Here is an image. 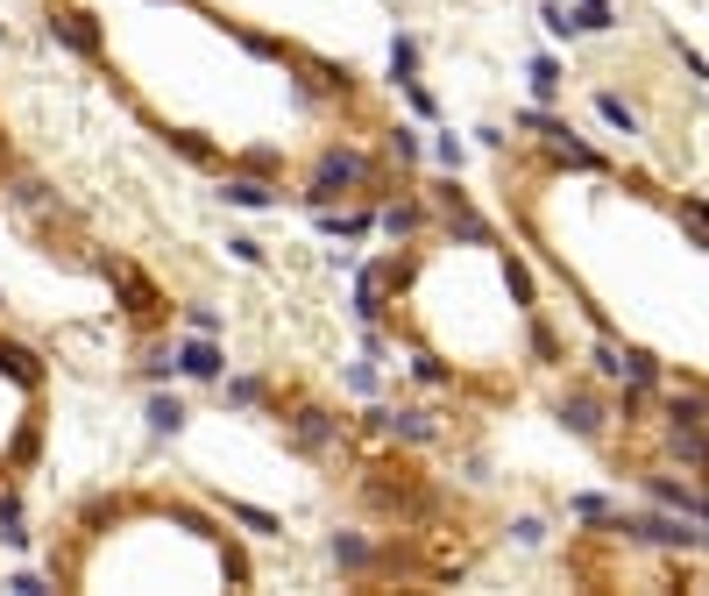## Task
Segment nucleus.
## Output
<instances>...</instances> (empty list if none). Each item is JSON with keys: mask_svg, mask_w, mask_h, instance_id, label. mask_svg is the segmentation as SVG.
<instances>
[{"mask_svg": "<svg viewBox=\"0 0 709 596\" xmlns=\"http://www.w3.org/2000/svg\"><path fill=\"white\" fill-rule=\"evenodd\" d=\"M362 505H370L376 518H383V526H397V533H412V526H426V518H433V505H440V497L426 490V483H418V476L412 469H362Z\"/></svg>", "mask_w": 709, "mask_h": 596, "instance_id": "f257e3e1", "label": "nucleus"}, {"mask_svg": "<svg viewBox=\"0 0 709 596\" xmlns=\"http://www.w3.org/2000/svg\"><path fill=\"white\" fill-rule=\"evenodd\" d=\"M79 263H86L92 277H107L114 292H121V305H128V320H136V326H164L170 313H178V305H170V299H164V292H157V284H149V277H142L128 256H107V248H86Z\"/></svg>", "mask_w": 709, "mask_h": 596, "instance_id": "f03ea898", "label": "nucleus"}, {"mask_svg": "<svg viewBox=\"0 0 709 596\" xmlns=\"http://www.w3.org/2000/svg\"><path fill=\"white\" fill-rule=\"evenodd\" d=\"M277 419H284V440H292L305 461H334V455H348V440H355L348 419H334L327 406H305V398H292Z\"/></svg>", "mask_w": 709, "mask_h": 596, "instance_id": "7ed1b4c3", "label": "nucleus"}, {"mask_svg": "<svg viewBox=\"0 0 709 596\" xmlns=\"http://www.w3.org/2000/svg\"><path fill=\"white\" fill-rule=\"evenodd\" d=\"M355 433L397 440V448H433V440H440V419H433L426 406H383V398H370V412L355 419Z\"/></svg>", "mask_w": 709, "mask_h": 596, "instance_id": "20e7f679", "label": "nucleus"}, {"mask_svg": "<svg viewBox=\"0 0 709 596\" xmlns=\"http://www.w3.org/2000/svg\"><path fill=\"white\" fill-rule=\"evenodd\" d=\"M426 227H433V206H426V192L405 185V192H391V199H376V235H391V242H426Z\"/></svg>", "mask_w": 709, "mask_h": 596, "instance_id": "39448f33", "label": "nucleus"}, {"mask_svg": "<svg viewBox=\"0 0 709 596\" xmlns=\"http://www.w3.org/2000/svg\"><path fill=\"white\" fill-rule=\"evenodd\" d=\"M170 362H178V383H206V391L227 377L220 334H178V341H170Z\"/></svg>", "mask_w": 709, "mask_h": 596, "instance_id": "423d86ee", "label": "nucleus"}, {"mask_svg": "<svg viewBox=\"0 0 709 596\" xmlns=\"http://www.w3.org/2000/svg\"><path fill=\"white\" fill-rule=\"evenodd\" d=\"M43 29H50V43H57V50L86 57V65H100V57H107V36H100V22H92L86 8H50V14H43Z\"/></svg>", "mask_w": 709, "mask_h": 596, "instance_id": "0eeeda50", "label": "nucleus"}, {"mask_svg": "<svg viewBox=\"0 0 709 596\" xmlns=\"http://www.w3.org/2000/svg\"><path fill=\"white\" fill-rule=\"evenodd\" d=\"M327 561L341 568V575H355V583H376V568H383V540H376V533H334V540H327Z\"/></svg>", "mask_w": 709, "mask_h": 596, "instance_id": "6e6552de", "label": "nucleus"}, {"mask_svg": "<svg viewBox=\"0 0 709 596\" xmlns=\"http://www.w3.org/2000/svg\"><path fill=\"white\" fill-rule=\"evenodd\" d=\"M220 206H235V214H277L284 192H277L270 178H248V170L220 164Z\"/></svg>", "mask_w": 709, "mask_h": 596, "instance_id": "1a4fd4ad", "label": "nucleus"}, {"mask_svg": "<svg viewBox=\"0 0 709 596\" xmlns=\"http://www.w3.org/2000/svg\"><path fill=\"white\" fill-rule=\"evenodd\" d=\"M0 377H14L29 398L50 391V362H43V349H29L22 334H0Z\"/></svg>", "mask_w": 709, "mask_h": 596, "instance_id": "9d476101", "label": "nucleus"}, {"mask_svg": "<svg viewBox=\"0 0 709 596\" xmlns=\"http://www.w3.org/2000/svg\"><path fill=\"white\" fill-rule=\"evenodd\" d=\"M313 227H319L327 242H370V235H376V206H370V199H362V206H348V199H341V206H319Z\"/></svg>", "mask_w": 709, "mask_h": 596, "instance_id": "9b49d317", "label": "nucleus"}, {"mask_svg": "<svg viewBox=\"0 0 709 596\" xmlns=\"http://www.w3.org/2000/svg\"><path fill=\"white\" fill-rule=\"evenodd\" d=\"M0 547L8 554H29L36 547V533H29V511H22V483H0Z\"/></svg>", "mask_w": 709, "mask_h": 596, "instance_id": "f8f14e48", "label": "nucleus"}, {"mask_svg": "<svg viewBox=\"0 0 709 596\" xmlns=\"http://www.w3.org/2000/svg\"><path fill=\"white\" fill-rule=\"evenodd\" d=\"M561 427H568V433H582V440H603L610 406H603L597 391H568V398H561Z\"/></svg>", "mask_w": 709, "mask_h": 596, "instance_id": "ddd939ff", "label": "nucleus"}, {"mask_svg": "<svg viewBox=\"0 0 709 596\" xmlns=\"http://www.w3.org/2000/svg\"><path fill=\"white\" fill-rule=\"evenodd\" d=\"M0 199H8L14 214H43V206H57V192L36 178V170H8V178H0Z\"/></svg>", "mask_w": 709, "mask_h": 596, "instance_id": "4468645a", "label": "nucleus"}, {"mask_svg": "<svg viewBox=\"0 0 709 596\" xmlns=\"http://www.w3.org/2000/svg\"><path fill=\"white\" fill-rule=\"evenodd\" d=\"M214 391H220L227 412H263V406L277 398V383H270V377H220Z\"/></svg>", "mask_w": 709, "mask_h": 596, "instance_id": "2eb2a0df", "label": "nucleus"}, {"mask_svg": "<svg viewBox=\"0 0 709 596\" xmlns=\"http://www.w3.org/2000/svg\"><path fill=\"white\" fill-rule=\"evenodd\" d=\"M142 419H149V433L157 440H178L185 427H191V406L178 391H149V406H142Z\"/></svg>", "mask_w": 709, "mask_h": 596, "instance_id": "dca6fc26", "label": "nucleus"}, {"mask_svg": "<svg viewBox=\"0 0 709 596\" xmlns=\"http://www.w3.org/2000/svg\"><path fill=\"white\" fill-rule=\"evenodd\" d=\"M214 505H220L227 526H242V533H248V540H277V533H284V518H277V511H263V505H242V497H214Z\"/></svg>", "mask_w": 709, "mask_h": 596, "instance_id": "f3484780", "label": "nucleus"}, {"mask_svg": "<svg viewBox=\"0 0 709 596\" xmlns=\"http://www.w3.org/2000/svg\"><path fill=\"white\" fill-rule=\"evenodd\" d=\"M383 157H391L397 170H418V164H426V128H418V121H391V128H383Z\"/></svg>", "mask_w": 709, "mask_h": 596, "instance_id": "a211bd4d", "label": "nucleus"}, {"mask_svg": "<svg viewBox=\"0 0 709 596\" xmlns=\"http://www.w3.org/2000/svg\"><path fill=\"white\" fill-rule=\"evenodd\" d=\"M36 461H43V419H22V433H14V448L0 455V476H14V483H22V476L36 469Z\"/></svg>", "mask_w": 709, "mask_h": 596, "instance_id": "6ab92c4d", "label": "nucleus"}, {"mask_svg": "<svg viewBox=\"0 0 709 596\" xmlns=\"http://www.w3.org/2000/svg\"><path fill=\"white\" fill-rule=\"evenodd\" d=\"M164 143L178 149L185 164H199V170H220V164H227V149H220L214 136H199V128H164Z\"/></svg>", "mask_w": 709, "mask_h": 596, "instance_id": "aec40b11", "label": "nucleus"}, {"mask_svg": "<svg viewBox=\"0 0 709 596\" xmlns=\"http://www.w3.org/2000/svg\"><path fill=\"white\" fill-rule=\"evenodd\" d=\"M540 29L553 36V43H574V36H589L582 14H574V0H540Z\"/></svg>", "mask_w": 709, "mask_h": 596, "instance_id": "412c9836", "label": "nucleus"}, {"mask_svg": "<svg viewBox=\"0 0 709 596\" xmlns=\"http://www.w3.org/2000/svg\"><path fill=\"white\" fill-rule=\"evenodd\" d=\"M646 490H653V505H667V511H681V518H696V511H702V490H688V483H674V476H646Z\"/></svg>", "mask_w": 709, "mask_h": 596, "instance_id": "4be33fe9", "label": "nucleus"}, {"mask_svg": "<svg viewBox=\"0 0 709 596\" xmlns=\"http://www.w3.org/2000/svg\"><path fill=\"white\" fill-rule=\"evenodd\" d=\"M525 86H532V100H540V107H546V100H561V86H568V79H561V57H546V50H540V57L525 65Z\"/></svg>", "mask_w": 709, "mask_h": 596, "instance_id": "5701e85b", "label": "nucleus"}, {"mask_svg": "<svg viewBox=\"0 0 709 596\" xmlns=\"http://www.w3.org/2000/svg\"><path fill=\"white\" fill-rule=\"evenodd\" d=\"M504 284H511V299H519V313H540V284H532L519 248H504Z\"/></svg>", "mask_w": 709, "mask_h": 596, "instance_id": "b1692460", "label": "nucleus"}, {"mask_svg": "<svg viewBox=\"0 0 709 596\" xmlns=\"http://www.w3.org/2000/svg\"><path fill=\"white\" fill-rule=\"evenodd\" d=\"M405 370H412V383H418V391H454V370H447V362H440L433 349H412V362H405Z\"/></svg>", "mask_w": 709, "mask_h": 596, "instance_id": "393cba45", "label": "nucleus"}, {"mask_svg": "<svg viewBox=\"0 0 709 596\" xmlns=\"http://www.w3.org/2000/svg\"><path fill=\"white\" fill-rule=\"evenodd\" d=\"M709 406H702V391H667V433H688V427H702Z\"/></svg>", "mask_w": 709, "mask_h": 596, "instance_id": "a878e982", "label": "nucleus"}, {"mask_svg": "<svg viewBox=\"0 0 709 596\" xmlns=\"http://www.w3.org/2000/svg\"><path fill=\"white\" fill-rule=\"evenodd\" d=\"M341 383H348L355 398H383V362L362 355V362H348V370H341Z\"/></svg>", "mask_w": 709, "mask_h": 596, "instance_id": "bb28decb", "label": "nucleus"}, {"mask_svg": "<svg viewBox=\"0 0 709 596\" xmlns=\"http://www.w3.org/2000/svg\"><path fill=\"white\" fill-rule=\"evenodd\" d=\"M597 114L618 128V136H639V107H631L624 92H597Z\"/></svg>", "mask_w": 709, "mask_h": 596, "instance_id": "cd10ccee", "label": "nucleus"}, {"mask_svg": "<svg viewBox=\"0 0 709 596\" xmlns=\"http://www.w3.org/2000/svg\"><path fill=\"white\" fill-rule=\"evenodd\" d=\"M227 164H235V170H248V178H284V149H242V157H227Z\"/></svg>", "mask_w": 709, "mask_h": 596, "instance_id": "c85d7f7f", "label": "nucleus"}, {"mask_svg": "<svg viewBox=\"0 0 709 596\" xmlns=\"http://www.w3.org/2000/svg\"><path fill=\"white\" fill-rule=\"evenodd\" d=\"M418 57H426V50H418V36L397 29V36H391V86H397V79H418Z\"/></svg>", "mask_w": 709, "mask_h": 596, "instance_id": "c756f323", "label": "nucleus"}, {"mask_svg": "<svg viewBox=\"0 0 709 596\" xmlns=\"http://www.w3.org/2000/svg\"><path fill=\"white\" fill-rule=\"evenodd\" d=\"M397 100L412 107V121H440V100L426 92V79H397Z\"/></svg>", "mask_w": 709, "mask_h": 596, "instance_id": "7c9ffc66", "label": "nucleus"}, {"mask_svg": "<svg viewBox=\"0 0 709 596\" xmlns=\"http://www.w3.org/2000/svg\"><path fill=\"white\" fill-rule=\"evenodd\" d=\"M426 157H433L440 170H462V164H469V143H462V136H447V128H440V136H426Z\"/></svg>", "mask_w": 709, "mask_h": 596, "instance_id": "2f4dec72", "label": "nucleus"}, {"mask_svg": "<svg viewBox=\"0 0 709 596\" xmlns=\"http://www.w3.org/2000/svg\"><path fill=\"white\" fill-rule=\"evenodd\" d=\"M178 320H185V334H220V305H206V299H191V305H178Z\"/></svg>", "mask_w": 709, "mask_h": 596, "instance_id": "473e14b6", "label": "nucleus"}, {"mask_svg": "<svg viewBox=\"0 0 709 596\" xmlns=\"http://www.w3.org/2000/svg\"><path fill=\"white\" fill-rule=\"evenodd\" d=\"M667 448H674L681 461H696V469H709V433L688 427V433H667Z\"/></svg>", "mask_w": 709, "mask_h": 596, "instance_id": "72a5a7b5", "label": "nucleus"}, {"mask_svg": "<svg viewBox=\"0 0 709 596\" xmlns=\"http://www.w3.org/2000/svg\"><path fill=\"white\" fill-rule=\"evenodd\" d=\"M624 383H639V391H653V383H660V362L646 355V349H624Z\"/></svg>", "mask_w": 709, "mask_h": 596, "instance_id": "f704fd0d", "label": "nucleus"}, {"mask_svg": "<svg viewBox=\"0 0 709 596\" xmlns=\"http://www.w3.org/2000/svg\"><path fill=\"white\" fill-rule=\"evenodd\" d=\"M568 511H574V518H597V526H610V518H618V505H610L603 490H582V497H568Z\"/></svg>", "mask_w": 709, "mask_h": 596, "instance_id": "c9c22d12", "label": "nucleus"}, {"mask_svg": "<svg viewBox=\"0 0 709 596\" xmlns=\"http://www.w3.org/2000/svg\"><path fill=\"white\" fill-rule=\"evenodd\" d=\"M227 256H235L242 271H263V263H270V248H263L256 235H227Z\"/></svg>", "mask_w": 709, "mask_h": 596, "instance_id": "e433bc0d", "label": "nucleus"}, {"mask_svg": "<svg viewBox=\"0 0 709 596\" xmlns=\"http://www.w3.org/2000/svg\"><path fill=\"white\" fill-rule=\"evenodd\" d=\"M0 589H8V596H50V575H36V568H14V575H0Z\"/></svg>", "mask_w": 709, "mask_h": 596, "instance_id": "4c0bfd02", "label": "nucleus"}, {"mask_svg": "<svg viewBox=\"0 0 709 596\" xmlns=\"http://www.w3.org/2000/svg\"><path fill=\"white\" fill-rule=\"evenodd\" d=\"M589 362H597L603 383H624V349H618V341H597V355H589Z\"/></svg>", "mask_w": 709, "mask_h": 596, "instance_id": "58836bf2", "label": "nucleus"}, {"mask_svg": "<svg viewBox=\"0 0 709 596\" xmlns=\"http://www.w3.org/2000/svg\"><path fill=\"white\" fill-rule=\"evenodd\" d=\"M532 355H540V362H553V355H561V334H553V326H546L540 313H532Z\"/></svg>", "mask_w": 709, "mask_h": 596, "instance_id": "ea45409f", "label": "nucleus"}, {"mask_svg": "<svg viewBox=\"0 0 709 596\" xmlns=\"http://www.w3.org/2000/svg\"><path fill=\"white\" fill-rule=\"evenodd\" d=\"M511 540H519V547H546V526H540V518H519V526H511Z\"/></svg>", "mask_w": 709, "mask_h": 596, "instance_id": "a19ab883", "label": "nucleus"}, {"mask_svg": "<svg viewBox=\"0 0 709 596\" xmlns=\"http://www.w3.org/2000/svg\"><path fill=\"white\" fill-rule=\"evenodd\" d=\"M681 221H688V227H696V235L709 242V206H702V199H681Z\"/></svg>", "mask_w": 709, "mask_h": 596, "instance_id": "79ce46f5", "label": "nucleus"}, {"mask_svg": "<svg viewBox=\"0 0 709 596\" xmlns=\"http://www.w3.org/2000/svg\"><path fill=\"white\" fill-rule=\"evenodd\" d=\"M142 377H149V383H170V377H178V362H170V355H149Z\"/></svg>", "mask_w": 709, "mask_h": 596, "instance_id": "37998d69", "label": "nucleus"}, {"mask_svg": "<svg viewBox=\"0 0 709 596\" xmlns=\"http://www.w3.org/2000/svg\"><path fill=\"white\" fill-rule=\"evenodd\" d=\"M0 43H8V22H0Z\"/></svg>", "mask_w": 709, "mask_h": 596, "instance_id": "c03bdc74", "label": "nucleus"}, {"mask_svg": "<svg viewBox=\"0 0 709 596\" xmlns=\"http://www.w3.org/2000/svg\"><path fill=\"white\" fill-rule=\"evenodd\" d=\"M0 313H8V292H0Z\"/></svg>", "mask_w": 709, "mask_h": 596, "instance_id": "a18cd8bd", "label": "nucleus"}]
</instances>
